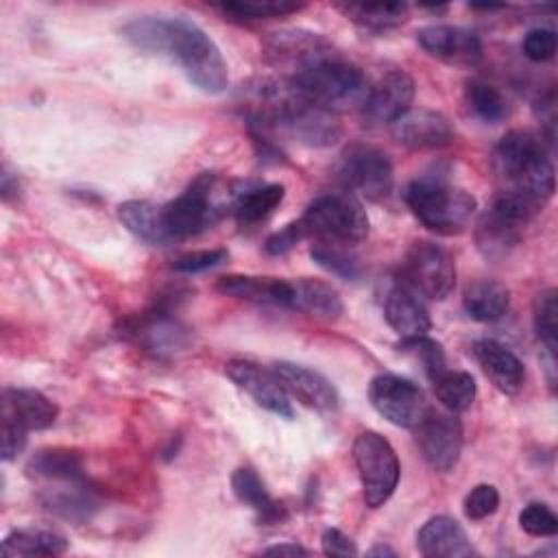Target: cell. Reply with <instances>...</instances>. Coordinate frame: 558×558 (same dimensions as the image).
I'll list each match as a JSON object with an SVG mask.
<instances>
[{
  "instance_id": "cell-1",
  "label": "cell",
  "mask_w": 558,
  "mask_h": 558,
  "mask_svg": "<svg viewBox=\"0 0 558 558\" xmlns=\"http://www.w3.org/2000/svg\"><path fill=\"white\" fill-rule=\"evenodd\" d=\"M122 37L142 52L174 61L205 94H220L229 85V70L220 48L192 20L144 15L124 24Z\"/></svg>"
},
{
  "instance_id": "cell-2",
  "label": "cell",
  "mask_w": 558,
  "mask_h": 558,
  "mask_svg": "<svg viewBox=\"0 0 558 558\" xmlns=\"http://www.w3.org/2000/svg\"><path fill=\"white\" fill-rule=\"evenodd\" d=\"M288 81L301 98L333 113L362 107L371 89L364 72L338 54L305 68Z\"/></svg>"
},
{
  "instance_id": "cell-3",
  "label": "cell",
  "mask_w": 558,
  "mask_h": 558,
  "mask_svg": "<svg viewBox=\"0 0 558 558\" xmlns=\"http://www.w3.org/2000/svg\"><path fill=\"white\" fill-rule=\"evenodd\" d=\"M405 203L412 214L432 231L442 235L462 233L475 209V198L460 187L449 185L442 179L423 177L405 187Z\"/></svg>"
},
{
  "instance_id": "cell-4",
  "label": "cell",
  "mask_w": 558,
  "mask_h": 558,
  "mask_svg": "<svg viewBox=\"0 0 558 558\" xmlns=\"http://www.w3.org/2000/svg\"><path fill=\"white\" fill-rule=\"evenodd\" d=\"M541 209L543 205H538L519 190L508 187L497 192L477 222V248L490 259L508 255V251L521 242L523 229Z\"/></svg>"
},
{
  "instance_id": "cell-5",
  "label": "cell",
  "mask_w": 558,
  "mask_h": 558,
  "mask_svg": "<svg viewBox=\"0 0 558 558\" xmlns=\"http://www.w3.org/2000/svg\"><path fill=\"white\" fill-rule=\"evenodd\" d=\"M299 220L307 235L325 244H355L368 235V216L362 203L347 192L318 196Z\"/></svg>"
},
{
  "instance_id": "cell-6",
  "label": "cell",
  "mask_w": 558,
  "mask_h": 558,
  "mask_svg": "<svg viewBox=\"0 0 558 558\" xmlns=\"http://www.w3.org/2000/svg\"><path fill=\"white\" fill-rule=\"evenodd\" d=\"M353 460L362 482L364 504L384 506L399 484V458L392 445L377 432H362L353 442Z\"/></svg>"
},
{
  "instance_id": "cell-7",
  "label": "cell",
  "mask_w": 558,
  "mask_h": 558,
  "mask_svg": "<svg viewBox=\"0 0 558 558\" xmlns=\"http://www.w3.org/2000/svg\"><path fill=\"white\" fill-rule=\"evenodd\" d=\"M401 283L412 292L432 301H442L456 286V264L447 248L440 244L418 240L414 242L401 266Z\"/></svg>"
},
{
  "instance_id": "cell-8",
  "label": "cell",
  "mask_w": 558,
  "mask_h": 558,
  "mask_svg": "<svg viewBox=\"0 0 558 558\" xmlns=\"http://www.w3.org/2000/svg\"><path fill=\"white\" fill-rule=\"evenodd\" d=\"M211 190L214 177L203 174L190 185V190L161 205L163 227L170 244L194 238L218 220L220 207L211 201Z\"/></svg>"
},
{
  "instance_id": "cell-9",
  "label": "cell",
  "mask_w": 558,
  "mask_h": 558,
  "mask_svg": "<svg viewBox=\"0 0 558 558\" xmlns=\"http://www.w3.org/2000/svg\"><path fill=\"white\" fill-rule=\"evenodd\" d=\"M338 177L349 190L357 192L366 201L386 198L395 183L388 155L366 144H353L342 153L338 163Z\"/></svg>"
},
{
  "instance_id": "cell-10",
  "label": "cell",
  "mask_w": 558,
  "mask_h": 558,
  "mask_svg": "<svg viewBox=\"0 0 558 558\" xmlns=\"http://www.w3.org/2000/svg\"><path fill=\"white\" fill-rule=\"evenodd\" d=\"M368 399H371V405L388 423L397 427H408V429H414L425 416V412L429 410L425 403L423 390L414 381L392 373L373 377L368 386Z\"/></svg>"
},
{
  "instance_id": "cell-11",
  "label": "cell",
  "mask_w": 558,
  "mask_h": 558,
  "mask_svg": "<svg viewBox=\"0 0 558 558\" xmlns=\"http://www.w3.org/2000/svg\"><path fill=\"white\" fill-rule=\"evenodd\" d=\"M416 429V445L423 460L438 473H449L462 451L460 421L449 412L427 410Z\"/></svg>"
},
{
  "instance_id": "cell-12",
  "label": "cell",
  "mask_w": 558,
  "mask_h": 558,
  "mask_svg": "<svg viewBox=\"0 0 558 558\" xmlns=\"http://www.w3.org/2000/svg\"><path fill=\"white\" fill-rule=\"evenodd\" d=\"M264 54L275 68L290 70L292 76L310 65L333 57V46L318 33L277 31L264 39Z\"/></svg>"
},
{
  "instance_id": "cell-13",
  "label": "cell",
  "mask_w": 558,
  "mask_h": 558,
  "mask_svg": "<svg viewBox=\"0 0 558 558\" xmlns=\"http://www.w3.org/2000/svg\"><path fill=\"white\" fill-rule=\"evenodd\" d=\"M39 504L59 519L72 523L89 521L100 508V495L85 475L39 482Z\"/></svg>"
},
{
  "instance_id": "cell-14",
  "label": "cell",
  "mask_w": 558,
  "mask_h": 558,
  "mask_svg": "<svg viewBox=\"0 0 558 558\" xmlns=\"http://www.w3.org/2000/svg\"><path fill=\"white\" fill-rule=\"evenodd\" d=\"M124 336L133 338L146 351L157 357H168L179 351H185L190 344V329L170 316L168 310L155 307L140 318H133L124 325Z\"/></svg>"
},
{
  "instance_id": "cell-15",
  "label": "cell",
  "mask_w": 558,
  "mask_h": 558,
  "mask_svg": "<svg viewBox=\"0 0 558 558\" xmlns=\"http://www.w3.org/2000/svg\"><path fill=\"white\" fill-rule=\"evenodd\" d=\"M414 100V81L408 72L395 68L384 72L375 85H371L368 96L362 105L364 120L373 126L392 124L399 120Z\"/></svg>"
},
{
  "instance_id": "cell-16",
  "label": "cell",
  "mask_w": 558,
  "mask_h": 558,
  "mask_svg": "<svg viewBox=\"0 0 558 558\" xmlns=\"http://www.w3.org/2000/svg\"><path fill=\"white\" fill-rule=\"evenodd\" d=\"M227 377L242 388L259 408L277 414L279 418H292L294 410L288 392L275 373L262 368L251 360H231L225 368Z\"/></svg>"
},
{
  "instance_id": "cell-17",
  "label": "cell",
  "mask_w": 558,
  "mask_h": 558,
  "mask_svg": "<svg viewBox=\"0 0 558 558\" xmlns=\"http://www.w3.org/2000/svg\"><path fill=\"white\" fill-rule=\"evenodd\" d=\"M390 126L392 137L410 150H436L453 140L449 118L432 109H408Z\"/></svg>"
},
{
  "instance_id": "cell-18",
  "label": "cell",
  "mask_w": 558,
  "mask_h": 558,
  "mask_svg": "<svg viewBox=\"0 0 558 558\" xmlns=\"http://www.w3.org/2000/svg\"><path fill=\"white\" fill-rule=\"evenodd\" d=\"M418 46L449 63H464L473 65L482 57L480 37L466 28L449 26V24H432L416 33Z\"/></svg>"
},
{
  "instance_id": "cell-19",
  "label": "cell",
  "mask_w": 558,
  "mask_h": 558,
  "mask_svg": "<svg viewBox=\"0 0 558 558\" xmlns=\"http://www.w3.org/2000/svg\"><path fill=\"white\" fill-rule=\"evenodd\" d=\"M272 373L281 381L283 390L299 403L314 410H333L338 405L336 388L318 371H312L294 362H277Z\"/></svg>"
},
{
  "instance_id": "cell-20",
  "label": "cell",
  "mask_w": 558,
  "mask_h": 558,
  "mask_svg": "<svg viewBox=\"0 0 558 558\" xmlns=\"http://www.w3.org/2000/svg\"><path fill=\"white\" fill-rule=\"evenodd\" d=\"M473 355L497 390H501L504 395H514L521 390L525 368L523 362L508 347L497 340L484 338L473 344Z\"/></svg>"
},
{
  "instance_id": "cell-21",
  "label": "cell",
  "mask_w": 558,
  "mask_h": 558,
  "mask_svg": "<svg viewBox=\"0 0 558 558\" xmlns=\"http://www.w3.org/2000/svg\"><path fill=\"white\" fill-rule=\"evenodd\" d=\"M416 547L427 558H464L475 554L462 525L445 514L423 523L416 534Z\"/></svg>"
},
{
  "instance_id": "cell-22",
  "label": "cell",
  "mask_w": 558,
  "mask_h": 558,
  "mask_svg": "<svg viewBox=\"0 0 558 558\" xmlns=\"http://www.w3.org/2000/svg\"><path fill=\"white\" fill-rule=\"evenodd\" d=\"M17 421L28 432L50 427L57 416L59 408L52 403L44 392L33 388H11L2 390V414Z\"/></svg>"
},
{
  "instance_id": "cell-23",
  "label": "cell",
  "mask_w": 558,
  "mask_h": 558,
  "mask_svg": "<svg viewBox=\"0 0 558 558\" xmlns=\"http://www.w3.org/2000/svg\"><path fill=\"white\" fill-rule=\"evenodd\" d=\"M220 294L244 299L264 305L290 307L292 303V281L277 277H253V275H227L216 281Z\"/></svg>"
},
{
  "instance_id": "cell-24",
  "label": "cell",
  "mask_w": 558,
  "mask_h": 558,
  "mask_svg": "<svg viewBox=\"0 0 558 558\" xmlns=\"http://www.w3.org/2000/svg\"><path fill=\"white\" fill-rule=\"evenodd\" d=\"M384 316L401 338L427 336L432 327L425 305L421 303L416 292H412L403 283H397L388 290L384 301Z\"/></svg>"
},
{
  "instance_id": "cell-25",
  "label": "cell",
  "mask_w": 558,
  "mask_h": 558,
  "mask_svg": "<svg viewBox=\"0 0 558 558\" xmlns=\"http://www.w3.org/2000/svg\"><path fill=\"white\" fill-rule=\"evenodd\" d=\"M541 155H545V148L536 135L530 131H510L497 142L493 166L501 179L512 183Z\"/></svg>"
},
{
  "instance_id": "cell-26",
  "label": "cell",
  "mask_w": 558,
  "mask_h": 558,
  "mask_svg": "<svg viewBox=\"0 0 558 558\" xmlns=\"http://www.w3.org/2000/svg\"><path fill=\"white\" fill-rule=\"evenodd\" d=\"M231 488H233V495L251 506L257 514H259V521L264 523H279L286 519V510L281 504H277L268 490H266V484L262 482V477L257 475L255 469L251 466H240L233 471L231 475Z\"/></svg>"
},
{
  "instance_id": "cell-27",
  "label": "cell",
  "mask_w": 558,
  "mask_h": 558,
  "mask_svg": "<svg viewBox=\"0 0 558 558\" xmlns=\"http://www.w3.org/2000/svg\"><path fill=\"white\" fill-rule=\"evenodd\" d=\"M286 187L281 183H266L235 192L231 203L233 216L240 227H253L266 220L283 201Z\"/></svg>"
},
{
  "instance_id": "cell-28",
  "label": "cell",
  "mask_w": 558,
  "mask_h": 558,
  "mask_svg": "<svg viewBox=\"0 0 558 558\" xmlns=\"http://www.w3.org/2000/svg\"><path fill=\"white\" fill-rule=\"evenodd\" d=\"M462 303L473 320L495 323L508 312L510 294L506 286L495 279H475L464 288Z\"/></svg>"
},
{
  "instance_id": "cell-29",
  "label": "cell",
  "mask_w": 558,
  "mask_h": 558,
  "mask_svg": "<svg viewBox=\"0 0 558 558\" xmlns=\"http://www.w3.org/2000/svg\"><path fill=\"white\" fill-rule=\"evenodd\" d=\"M68 549L63 534L48 527H20L4 536L2 556H61Z\"/></svg>"
},
{
  "instance_id": "cell-30",
  "label": "cell",
  "mask_w": 558,
  "mask_h": 558,
  "mask_svg": "<svg viewBox=\"0 0 558 558\" xmlns=\"http://www.w3.org/2000/svg\"><path fill=\"white\" fill-rule=\"evenodd\" d=\"M118 218L135 238L157 246L170 244L163 227L161 205L150 201H126L118 207Z\"/></svg>"
},
{
  "instance_id": "cell-31",
  "label": "cell",
  "mask_w": 558,
  "mask_h": 558,
  "mask_svg": "<svg viewBox=\"0 0 558 558\" xmlns=\"http://www.w3.org/2000/svg\"><path fill=\"white\" fill-rule=\"evenodd\" d=\"M290 307L307 312L312 316H320V318H338L344 310L336 288H331L320 279H310V277H301L292 281Z\"/></svg>"
},
{
  "instance_id": "cell-32",
  "label": "cell",
  "mask_w": 558,
  "mask_h": 558,
  "mask_svg": "<svg viewBox=\"0 0 558 558\" xmlns=\"http://www.w3.org/2000/svg\"><path fill=\"white\" fill-rule=\"evenodd\" d=\"M26 475L37 482L50 480H65L85 475L83 471V456L76 449L68 447H50L39 449L26 464Z\"/></svg>"
},
{
  "instance_id": "cell-33",
  "label": "cell",
  "mask_w": 558,
  "mask_h": 558,
  "mask_svg": "<svg viewBox=\"0 0 558 558\" xmlns=\"http://www.w3.org/2000/svg\"><path fill=\"white\" fill-rule=\"evenodd\" d=\"M338 9L357 26L368 31H388L405 22V2H349L338 4Z\"/></svg>"
},
{
  "instance_id": "cell-34",
  "label": "cell",
  "mask_w": 558,
  "mask_h": 558,
  "mask_svg": "<svg viewBox=\"0 0 558 558\" xmlns=\"http://www.w3.org/2000/svg\"><path fill=\"white\" fill-rule=\"evenodd\" d=\"M432 384H434V392H436L438 401L451 414H458V412H464L466 408H471V403L475 401V395H477L475 379L466 371L445 368L442 373H438L432 379Z\"/></svg>"
},
{
  "instance_id": "cell-35",
  "label": "cell",
  "mask_w": 558,
  "mask_h": 558,
  "mask_svg": "<svg viewBox=\"0 0 558 558\" xmlns=\"http://www.w3.org/2000/svg\"><path fill=\"white\" fill-rule=\"evenodd\" d=\"M464 100L469 109L484 122L497 124L508 116V100L506 96L490 83L471 81L464 89Z\"/></svg>"
},
{
  "instance_id": "cell-36",
  "label": "cell",
  "mask_w": 558,
  "mask_h": 558,
  "mask_svg": "<svg viewBox=\"0 0 558 558\" xmlns=\"http://www.w3.org/2000/svg\"><path fill=\"white\" fill-rule=\"evenodd\" d=\"M536 336L545 344L549 357H556L558 349V292L554 288L543 290L534 303Z\"/></svg>"
},
{
  "instance_id": "cell-37",
  "label": "cell",
  "mask_w": 558,
  "mask_h": 558,
  "mask_svg": "<svg viewBox=\"0 0 558 558\" xmlns=\"http://www.w3.org/2000/svg\"><path fill=\"white\" fill-rule=\"evenodd\" d=\"M401 351L408 353V355H412V357L421 364V368H423V373L429 377V381H432L438 373H442V371L447 368L442 347H440L436 340L427 338V336L401 338Z\"/></svg>"
},
{
  "instance_id": "cell-38",
  "label": "cell",
  "mask_w": 558,
  "mask_h": 558,
  "mask_svg": "<svg viewBox=\"0 0 558 558\" xmlns=\"http://www.w3.org/2000/svg\"><path fill=\"white\" fill-rule=\"evenodd\" d=\"M310 255L323 268H327L329 272H333V275H338L342 279H357L362 275L360 262L353 255H349L344 248H340L338 244L318 242L316 246H312Z\"/></svg>"
},
{
  "instance_id": "cell-39",
  "label": "cell",
  "mask_w": 558,
  "mask_h": 558,
  "mask_svg": "<svg viewBox=\"0 0 558 558\" xmlns=\"http://www.w3.org/2000/svg\"><path fill=\"white\" fill-rule=\"evenodd\" d=\"M303 4L296 2H225L220 4V11L240 17V20H266V17H281L301 11Z\"/></svg>"
},
{
  "instance_id": "cell-40",
  "label": "cell",
  "mask_w": 558,
  "mask_h": 558,
  "mask_svg": "<svg viewBox=\"0 0 558 558\" xmlns=\"http://www.w3.org/2000/svg\"><path fill=\"white\" fill-rule=\"evenodd\" d=\"M519 525L523 532H527L530 536H554L558 532V517L554 514V510L545 504H527L521 512H519Z\"/></svg>"
},
{
  "instance_id": "cell-41",
  "label": "cell",
  "mask_w": 558,
  "mask_h": 558,
  "mask_svg": "<svg viewBox=\"0 0 558 558\" xmlns=\"http://www.w3.org/2000/svg\"><path fill=\"white\" fill-rule=\"evenodd\" d=\"M499 508V490L493 484H477L464 497V514L471 521H482Z\"/></svg>"
},
{
  "instance_id": "cell-42",
  "label": "cell",
  "mask_w": 558,
  "mask_h": 558,
  "mask_svg": "<svg viewBox=\"0 0 558 558\" xmlns=\"http://www.w3.org/2000/svg\"><path fill=\"white\" fill-rule=\"evenodd\" d=\"M556 46H558V39H556V31L554 28H532L525 33L523 41H521V50L523 54L534 61V63H541V61H549L554 54H556Z\"/></svg>"
},
{
  "instance_id": "cell-43",
  "label": "cell",
  "mask_w": 558,
  "mask_h": 558,
  "mask_svg": "<svg viewBox=\"0 0 558 558\" xmlns=\"http://www.w3.org/2000/svg\"><path fill=\"white\" fill-rule=\"evenodd\" d=\"M229 257V253L225 248H205V251H192L185 253L181 257L174 259L172 268L177 272H185V275H196V272H205L209 268L220 266L225 259Z\"/></svg>"
},
{
  "instance_id": "cell-44",
  "label": "cell",
  "mask_w": 558,
  "mask_h": 558,
  "mask_svg": "<svg viewBox=\"0 0 558 558\" xmlns=\"http://www.w3.org/2000/svg\"><path fill=\"white\" fill-rule=\"evenodd\" d=\"M303 238H307L301 220L288 222L286 227H281L279 231H275L272 235H268L264 248L268 255H286L290 253Z\"/></svg>"
},
{
  "instance_id": "cell-45",
  "label": "cell",
  "mask_w": 558,
  "mask_h": 558,
  "mask_svg": "<svg viewBox=\"0 0 558 558\" xmlns=\"http://www.w3.org/2000/svg\"><path fill=\"white\" fill-rule=\"evenodd\" d=\"M2 418V427H0V440H2V460L11 462L15 460L22 449L26 447V434L28 429L22 427L17 421L9 418V416H0Z\"/></svg>"
},
{
  "instance_id": "cell-46",
  "label": "cell",
  "mask_w": 558,
  "mask_h": 558,
  "mask_svg": "<svg viewBox=\"0 0 558 558\" xmlns=\"http://www.w3.org/2000/svg\"><path fill=\"white\" fill-rule=\"evenodd\" d=\"M320 543L327 556H357V547L353 538L338 527H327L320 536Z\"/></svg>"
},
{
  "instance_id": "cell-47",
  "label": "cell",
  "mask_w": 558,
  "mask_h": 558,
  "mask_svg": "<svg viewBox=\"0 0 558 558\" xmlns=\"http://www.w3.org/2000/svg\"><path fill=\"white\" fill-rule=\"evenodd\" d=\"M262 554H266V556H307L310 551L299 543H279V545L266 547Z\"/></svg>"
},
{
  "instance_id": "cell-48",
  "label": "cell",
  "mask_w": 558,
  "mask_h": 558,
  "mask_svg": "<svg viewBox=\"0 0 558 558\" xmlns=\"http://www.w3.org/2000/svg\"><path fill=\"white\" fill-rule=\"evenodd\" d=\"M17 190H20L17 179L13 181L11 172H9V170H4V172H2V196H4V201H9V198H11V194H17Z\"/></svg>"
},
{
  "instance_id": "cell-49",
  "label": "cell",
  "mask_w": 558,
  "mask_h": 558,
  "mask_svg": "<svg viewBox=\"0 0 558 558\" xmlns=\"http://www.w3.org/2000/svg\"><path fill=\"white\" fill-rule=\"evenodd\" d=\"M368 556H397V551H395L392 547L379 543V545H375V547L368 549Z\"/></svg>"
}]
</instances>
